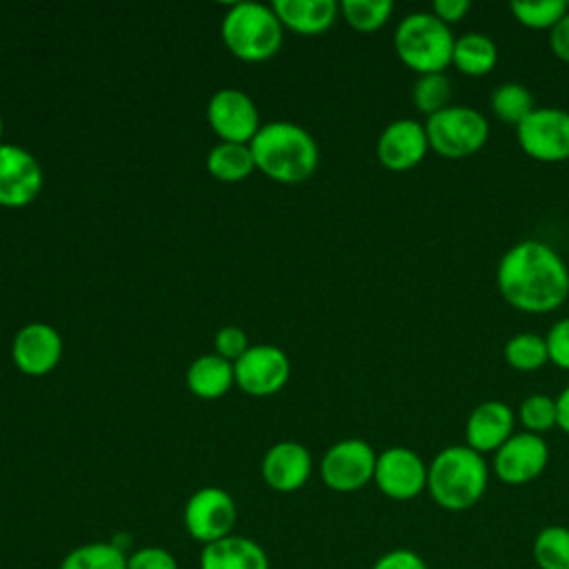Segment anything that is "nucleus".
I'll use <instances>...</instances> for the list:
<instances>
[{"mask_svg": "<svg viewBox=\"0 0 569 569\" xmlns=\"http://www.w3.org/2000/svg\"><path fill=\"white\" fill-rule=\"evenodd\" d=\"M496 280L502 298L527 313L553 311L569 296V267L542 240L511 244L498 262Z\"/></svg>", "mask_w": 569, "mask_h": 569, "instance_id": "obj_1", "label": "nucleus"}, {"mask_svg": "<svg viewBox=\"0 0 569 569\" xmlns=\"http://www.w3.org/2000/svg\"><path fill=\"white\" fill-rule=\"evenodd\" d=\"M249 149L256 167L264 176L287 184L311 178L320 158L313 136L305 127L287 120L260 124Z\"/></svg>", "mask_w": 569, "mask_h": 569, "instance_id": "obj_2", "label": "nucleus"}, {"mask_svg": "<svg viewBox=\"0 0 569 569\" xmlns=\"http://www.w3.org/2000/svg\"><path fill=\"white\" fill-rule=\"evenodd\" d=\"M489 469L482 453L467 445L445 447L427 471V491L447 511L471 509L487 491Z\"/></svg>", "mask_w": 569, "mask_h": 569, "instance_id": "obj_3", "label": "nucleus"}, {"mask_svg": "<svg viewBox=\"0 0 569 569\" xmlns=\"http://www.w3.org/2000/svg\"><path fill=\"white\" fill-rule=\"evenodd\" d=\"M451 27L431 11H413L400 20L393 36L398 58L420 76L442 73L453 53Z\"/></svg>", "mask_w": 569, "mask_h": 569, "instance_id": "obj_4", "label": "nucleus"}, {"mask_svg": "<svg viewBox=\"0 0 569 569\" xmlns=\"http://www.w3.org/2000/svg\"><path fill=\"white\" fill-rule=\"evenodd\" d=\"M227 49L247 62L269 60L282 44V24L276 11L260 2H236L220 27Z\"/></svg>", "mask_w": 569, "mask_h": 569, "instance_id": "obj_5", "label": "nucleus"}, {"mask_svg": "<svg viewBox=\"0 0 569 569\" xmlns=\"http://www.w3.org/2000/svg\"><path fill=\"white\" fill-rule=\"evenodd\" d=\"M429 147L445 158H467L480 151L489 138L487 118L471 107H447L427 118Z\"/></svg>", "mask_w": 569, "mask_h": 569, "instance_id": "obj_6", "label": "nucleus"}, {"mask_svg": "<svg viewBox=\"0 0 569 569\" xmlns=\"http://www.w3.org/2000/svg\"><path fill=\"white\" fill-rule=\"evenodd\" d=\"M378 453L367 440L345 438L331 445L320 460L322 482L338 493H351L373 480Z\"/></svg>", "mask_w": 569, "mask_h": 569, "instance_id": "obj_7", "label": "nucleus"}, {"mask_svg": "<svg viewBox=\"0 0 569 569\" xmlns=\"http://www.w3.org/2000/svg\"><path fill=\"white\" fill-rule=\"evenodd\" d=\"M238 520V507L229 491L220 487H202L193 491L184 505L182 522L187 533L204 545L231 536Z\"/></svg>", "mask_w": 569, "mask_h": 569, "instance_id": "obj_8", "label": "nucleus"}, {"mask_svg": "<svg viewBox=\"0 0 569 569\" xmlns=\"http://www.w3.org/2000/svg\"><path fill=\"white\" fill-rule=\"evenodd\" d=\"M520 149L540 162H562L569 158V111L558 107H536L516 127Z\"/></svg>", "mask_w": 569, "mask_h": 569, "instance_id": "obj_9", "label": "nucleus"}, {"mask_svg": "<svg viewBox=\"0 0 569 569\" xmlns=\"http://www.w3.org/2000/svg\"><path fill=\"white\" fill-rule=\"evenodd\" d=\"M425 460L407 447H389L378 453L373 482L391 500H413L427 489Z\"/></svg>", "mask_w": 569, "mask_h": 569, "instance_id": "obj_10", "label": "nucleus"}, {"mask_svg": "<svg viewBox=\"0 0 569 569\" xmlns=\"http://www.w3.org/2000/svg\"><path fill=\"white\" fill-rule=\"evenodd\" d=\"M291 362L280 347L256 345L249 347L233 362V378L249 396H271L289 380Z\"/></svg>", "mask_w": 569, "mask_h": 569, "instance_id": "obj_11", "label": "nucleus"}, {"mask_svg": "<svg viewBox=\"0 0 569 569\" xmlns=\"http://www.w3.org/2000/svg\"><path fill=\"white\" fill-rule=\"evenodd\" d=\"M207 120L222 142L249 144L260 129L253 100L240 89H218L207 104Z\"/></svg>", "mask_w": 569, "mask_h": 569, "instance_id": "obj_12", "label": "nucleus"}, {"mask_svg": "<svg viewBox=\"0 0 569 569\" xmlns=\"http://www.w3.org/2000/svg\"><path fill=\"white\" fill-rule=\"evenodd\" d=\"M44 173L38 158L24 147L0 144V204L24 207L42 189Z\"/></svg>", "mask_w": 569, "mask_h": 569, "instance_id": "obj_13", "label": "nucleus"}, {"mask_svg": "<svg viewBox=\"0 0 569 569\" xmlns=\"http://www.w3.org/2000/svg\"><path fill=\"white\" fill-rule=\"evenodd\" d=\"M549 462V447L542 436L513 433L493 456V471L505 485H527L536 480Z\"/></svg>", "mask_w": 569, "mask_h": 569, "instance_id": "obj_14", "label": "nucleus"}, {"mask_svg": "<svg viewBox=\"0 0 569 569\" xmlns=\"http://www.w3.org/2000/svg\"><path fill=\"white\" fill-rule=\"evenodd\" d=\"M429 140L427 129L413 118H400L385 127L378 138V160L391 171H407L422 162L427 156Z\"/></svg>", "mask_w": 569, "mask_h": 569, "instance_id": "obj_15", "label": "nucleus"}, {"mask_svg": "<svg viewBox=\"0 0 569 569\" xmlns=\"http://www.w3.org/2000/svg\"><path fill=\"white\" fill-rule=\"evenodd\" d=\"M11 356L22 373L44 376L60 362L62 338L51 325L29 322L16 333Z\"/></svg>", "mask_w": 569, "mask_h": 569, "instance_id": "obj_16", "label": "nucleus"}, {"mask_svg": "<svg viewBox=\"0 0 569 569\" xmlns=\"http://www.w3.org/2000/svg\"><path fill=\"white\" fill-rule=\"evenodd\" d=\"M264 482L280 493L298 491L311 476V453L305 445L293 440L276 442L262 458Z\"/></svg>", "mask_w": 569, "mask_h": 569, "instance_id": "obj_17", "label": "nucleus"}, {"mask_svg": "<svg viewBox=\"0 0 569 569\" xmlns=\"http://www.w3.org/2000/svg\"><path fill=\"white\" fill-rule=\"evenodd\" d=\"M513 409L502 400H485L476 405L465 425L467 447L478 453H496L513 436Z\"/></svg>", "mask_w": 569, "mask_h": 569, "instance_id": "obj_18", "label": "nucleus"}, {"mask_svg": "<svg viewBox=\"0 0 569 569\" xmlns=\"http://www.w3.org/2000/svg\"><path fill=\"white\" fill-rule=\"evenodd\" d=\"M200 569H269V556L253 538L227 536L200 551Z\"/></svg>", "mask_w": 569, "mask_h": 569, "instance_id": "obj_19", "label": "nucleus"}, {"mask_svg": "<svg viewBox=\"0 0 569 569\" xmlns=\"http://www.w3.org/2000/svg\"><path fill=\"white\" fill-rule=\"evenodd\" d=\"M271 9L280 24L305 36L327 31L338 16L336 0H273Z\"/></svg>", "mask_w": 569, "mask_h": 569, "instance_id": "obj_20", "label": "nucleus"}, {"mask_svg": "<svg viewBox=\"0 0 569 569\" xmlns=\"http://www.w3.org/2000/svg\"><path fill=\"white\" fill-rule=\"evenodd\" d=\"M231 382H236L233 362L224 360L216 351L198 356L187 369V387L191 389V393L204 400L224 396Z\"/></svg>", "mask_w": 569, "mask_h": 569, "instance_id": "obj_21", "label": "nucleus"}, {"mask_svg": "<svg viewBox=\"0 0 569 569\" xmlns=\"http://www.w3.org/2000/svg\"><path fill=\"white\" fill-rule=\"evenodd\" d=\"M498 62V44L487 36L478 31H469L453 42L451 64H456L458 71L465 76H487L493 71Z\"/></svg>", "mask_w": 569, "mask_h": 569, "instance_id": "obj_22", "label": "nucleus"}, {"mask_svg": "<svg viewBox=\"0 0 569 569\" xmlns=\"http://www.w3.org/2000/svg\"><path fill=\"white\" fill-rule=\"evenodd\" d=\"M207 169L222 182H238L256 169V162L249 144L218 142L207 156Z\"/></svg>", "mask_w": 569, "mask_h": 569, "instance_id": "obj_23", "label": "nucleus"}, {"mask_svg": "<svg viewBox=\"0 0 569 569\" xmlns=\"http://www.w3.org/2000/svg\"><path fill=\"white\" fill-rule=\"evenodd\" d=\"M60 569H127V553L116 542L91 540L73 547Z\"/></svg>", "mask_w": 569, "mask_h": 569, "instance_id": "obj_24", "label": "nucleus"}, {"mask_svg": "<svg viewBox=\"0 0 569 569\" xmlns=\"http://www.w3.org/2000/svg\"><path fill=\"white\" fill-rule=\"evenodd\" d=\"M491 111L498 120L518 127L536 107L531 91L520 82H502L491 91Z\"/></svg>", "mask_w": 569, "mask_h": 569, "instance_id": "obj_25", "label": "nucleus"}, {"mask_svg": "<svg viewBox=\"0 0 569 569\" xmlns=\"http://www.w3.org/2000/svg\"><path fill=\"white\" fill-rule=\"evenodd\" d=\"M531 553L538 569H569V527L549 525L540 529Z\"/></svg>", "mask_w": 569, "mask_h": 569, "instance_id": "obj_26", "label": "nucleus"}, {"mask_svg": "<svg viewBox=\"0 0 569 569\" xmlns=\"http://www.w3.org/2000/svg\"><path fill=\"white\" fill-rule=\"evenodd\" d=\"M505 360L516 371H536L549 362L547 340L531 331L516 333L505 345Z\"/></svg>", "mask_w": 569, "mask_h": 569, "instance_id": "obj_27", "label": "nucleus"}, {"mask_svg": "<svg viewBox=\"0 0 569 569\" xmlns=\"http://www.w3.org/2000/svg\"><path fill=\"white\" fill-rule=\"evenodd\" d=\"M451 82L445 73H425L418 76L411 89V100L420 113L431 118L433 113L449 107Z\"/></svg>", "mask_w": 569, "mask_h": 569, "instance_id": "obj_28", "label": "nucleus"}, {"mask_svg": "<svg viewBox=\"0 0 569 569\" xmlns=\"http://www.w3.org/2000/svg\"><path fill=\"white\" fill-rule=\"evenodd\" d=\"M513 18L529 27V29H551L565 13H567V2L565 0H513L509 4Z\"/></svg>", "mask_w": 569, "mask_h": 569, "instance_id": "obj_29", "label": "nucleus"}, {"mask_svg": "<svg viewBox=\"0 0 569 569\" xmlns=\"http://www.w3.org/2000/svg\"><path fill=\"white\" fill-rule=\"evenodd\" d=\"M340 11L353 29L376 31L389 20L393 11V2L391 0H345L340 4Z\"/></svg>", "mask_w": 569, "mask_h": 569, "instance_id": "obj_30", "label": "nucleus"}, {"mask_svg": "<svg viewBox=\"0 0 569 569\" xmlns=\"http://www.w3.org/2000/svg\"><path fill=\"white\" fill-rule=\"evenodd\" d=\"M518 418L529 433L542 436L545 431L558 427V409H556V398L547 393H533L527 396L518 409Z\"/></svg>", "mask_w": 569, "mask_h": 569, "instance_id": "obj_31", "label": "nucleus"}, {"mask_svg": "<svg viewBox=\"0 0 569 569\" xmlns=\"http://www.w3.org/2000/svg\"><path fill=\"white\" fill-rule=\"evenodd\" d=\"M127 569H180L176 556L158 545L138 547L127 553Z\"/></svg>", "mask_w": 569, "mask_h": 569, "instance_id": "obj_32", "label": "nucleus"}, {"mask_svg": "<svg viewBox=\"0 0 569 569\" xmlns=\"http://www.w3.org/2000/svg\"><path fill=\"white\" fill-rule=\"evenodd\" d=\"M545 340H547L549 360L556 367L569 371V318H562L556 325H551Z\"/></svg>", "mask_w": 569, "mask_h": 569, "instance_id": "obj_33", "label": "nucleus"}, {"mask_svg": "<svg viewBox=\"0 0 569 569\" xmlns=\"http://www.w3.org/2000/svg\"><path fill=\"white\" fill-rule=\"evenodd\" d=\"M213 347H216V353L218 356H222L224 360H238L247 349H249V345H247V333L240 329V327H233V325H229V327H222L218 333H216V338H213Z\"/></svg>", "mask_w": 569, "mask_h": 569, "instance_id": "obj_34", "label": "nucleus"}, {"mask_svg": "<svg viewBox=\"0 0 569 569\" xmlns=\"http://www.w3.org/2000/svg\"><path fill=\"white\" fill-rule=\"evenodd\" d=\"M371 569H429L427 560L411 549H391L382 553Z\"/></svg>", "mask_w": 569, "mask_h": 569, "instance_id": "obj_35", "label": "nucleus"}, {"mask_svg": "<svg viewBox=\"0 0 569 569\" xmlns=\"http://www.w3.org/2000/svg\"><path fill=\"white\" fill-rule=\"evenodd\" d=\"M469 9H471L469 0H436L431 7V13L440 18L445 24H453V22H460Z\"/></svg>", "mask_w": 569, "mask_h": 569, "instance_id": "obj_36", "label": "nucleus"}, {"mask_svg": "<svg viewBox=\"0 0 569 569\" xmlns=\"http://www.w3.org/2000/svg\"><path fill=\"white\" fill-rule=\"evenodd\" d=\"M549 47L556 58L569 62V11L549 29Z\"/></svg>", "mask_w": 569, "mask_h": 569, "instance_id": "obj_37", "label": "nucleus"}, {"mask_svg": "<svg viewBox=\"0 0 569 569\" xmlns=\"http://www.w3.org/2000/svg\"><path fill=\"white\" fill-rule=\"evenodd\" d=\"M556 409H558V427L565 433H569V385L556 398Z\"/></svg>", "mask_w": 569, "mask_h": 569, "instance_id": "obj_38", "label": "nucleus"}, {"mask_svg": "<svg viewBox=\"0 0 569 569\" xmlns=\"http://www.w3.org/2000/svg\"><path fill=\"white\" fill-rule=\"evenodd\" d=\"M0 140H2V116H0ZM2 144V142H0Z\"/></svg>", "mask_w": 569, "mask_h": 569, "instance_id": "obj_39", "label": "nucleus"}]
</instances>
